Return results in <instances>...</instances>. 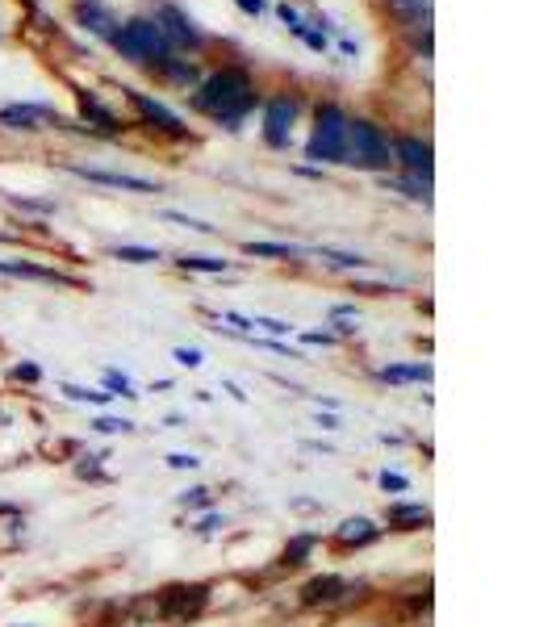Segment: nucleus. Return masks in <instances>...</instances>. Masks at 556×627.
Returning <instances> with one entry per match:
<instances>
[{"label":"nucleus","instance_id":"obj_28","mask_svg":"<svg viewBox=\"0 0 556 627\" xmlns=\"http://www.w3.org/2000/svg\"><path fill=\"white\" fill-rule=\"evenodd\" d=\"M251 327H264V331H272V335H289V322H276V318H256Z\"/></svg>","mask_w":556,"mask_h":627},{"label":"nucleus","instance_id":"obj_13","mask_svg":"<svg viewBox=\"0 0 556 627\" xmlns=\"http://www.w3.org/2000/svg\"><path fill=\"white\" fill-rule=\"evenodd\" d=\"M42 118H51L42 105H9V109H0V122H9L17 130H38Z\"/></svg>","mask_w":556,"mask_h":627},{"label":"nucleus","instance_id":"obj_15","mask_svg":"<svg viewBox=\"0 0 556 627\" xmlns=\"http://www.w3.org/2000/svg\"><path fill=\"white\" fill-rule=\"evenodd\" d=\"M381 381H431L427 364H389L381 368Z\"/></svg>","mask_w":556,"mask_h":627},{"label":"nucleus","instance_id":"obj_6","mask_svg":"<svg viewBox=\"0 0 556 627\" xmlns=\"http://www.w3.org/2000/svg\"><path fill=\"white\" fill-rule=\"evenodd\" d=\"M393 164H402L414 180H431V147L427 143H419V138H398V143H393Z\"/></svg>","mask_w":556,"mask_h":627},{"label":"nucleus","instance_id":"obj_19","mask_svg":"<svg viewBox=\"0 0 556 627\" xmlns=\"http://www.w3.org/2000/svg\"><path fill=\"white\" fill-rule=\"evenodd\" d=\"M180 268H189V272H226L230 260H214V255H180Z\"/></svg>","mask_w":556,"mask_h":627},{"label":"nucleus","instance_id":"obj_12","mask_svg":"<svg viewBox=\"0 0 556 627\" xmlns=\"http://www.w3.org/2000/svg\"><path fill=\"white\" fill-rule=\"evenodd\" d=\"M389 527H402V531H414V527H427L431 523V510L427 506H419V502H398V506H389Z\"/></svg>","mask_w":556,"mask_h":627},{"label":"nucleus","instance_id":"obj_10","mask_svg":"<svg viewBox=\"0 0 556 627\" xmlns=\"http://www.w3.org/2000/svg\"><path fill=\"white\" fill-rule=\"evenodd\" d=\"M126 92H130V101H134V109H138V113H143V118H147V122H159V126H164L168 134H184L180 118H176V113H172L168 105H159V101H151V97H147V92H134V88H126Z\"/></svg>","mask_w":556,"mask_h":627},{"label":"nucleus","instance_id":"obj_3","mask_svg":"<svg viewBox=\"0 0 556 627\" xmlns=\"http://www.w3.org/2000/svg\"><path fill=\"white\" fill-rule=\"evenodd\" d=\"M343 164L364 168V172H389V164H393V147H389V138L381 134V126H373L368 118H352V122H347V151H343Z\"/></svg>","mask_w":556,"mask_h":627},{"label":"nucleus","instance_id":"obj_16","mask_svg":"<svg viewBox=\"0 0 556 627\" xmlns=\"http://www.w3.org/2000/svg\"><path fill=\"white\" fill-rule=\"evenodd\" d=\"M80 109H84V118H92L101 130H118V118H113V113L97 97H88V92H80Z\"/></svg>","mask_w":556,"mask_h":627},{"label":"nucleus","instance_id":"obj_18","mask_svg":"<svg viewBox=\"0 0 556 627\" xmlns=\"http://www.w3.org/2000/svg\"><path fill=\"white\" fill-rule=\"evenodd\" d=\"M0 272H9V276H30V281H63L59 272L51 268H34V264H9V260H0Z\"/></svg>","mask_w":556,"mask_h":627},{"label":"nucleus","instance_id":"obj_14","mask_svg":"<svg viewBox=\"0 0 556 627\" xmlns=\"http://www.w3.org/2000/svg\"><path fill=\"white\" fill-rule=\"evenodd\" d=\"M343 590H347L343 577H314V582H310L306 590H301V598H306L310 607H318V602H335Z\"/></svg>","mask_w":556,"mask_h":627},{"label":"nucleus","instance_id":"obj_25","mask_svg":"<svg viewBox=\"0 0 556 627\" xmlns=\"http://www.w3.org/2000/svg\"><path fill=\"white\" fill-rule=\"evenodd\" d=\"M92 427H97L101 435H118V431H130L134 423H126V418H97V423H92Z\"/></svg>","mask_w":556,"mask_h":627},{"label":"nucleus","instance_id":"obj_1","mask_svg":"<svg viewBox=\"0 0 556 627\" xmlns=\"http://www.w3.org/2000/svg\"><path fill=\"white\" fill-rule=\"evenodd\" d=\"M251 105H256V84H251V76L243 67H222V72H214L193 97V109L210 113V118H218L226 126L243 122L251 113Z\"/></svg>","mask_w":556,"mask_h":627},{"label":"nucleus","instance_id":"obj_7","mask_svg":"<svg viewBox=\"0 0 556 627\" xmlns=\"http://www.w3.org/2000/svg\"><path fill=\"white\" fill-rule=\"evenodd\" d=\"M155 21H159V30H164L168 42H180V46H201V42H205V34L193 26V17L180 13L176 5H164Z\"/></svg>","mask_w":556,"mask_h":627},{"label":"nucleus","instance_id":"obj_23","mask_svg":"<svg viewBox=\"0 0 556 627\" xmlns=\"http://www.w3.org/2000/svg\"><path fill=\"white\" fill-rule=\"evenodd\" d=\"M398 13H406V17H427L431 13V0H389Z\"/></svg>","mask_w":556,"mask_h":627},{"label":"nucleus","instance_id":"obj_27","mask_svg":"<svg viewBox=\"0 0 556 627\" xmlns=\"http://www.w3.org/2000/svg\"><path fill=\"white\" fill-rule=\"evenodd\" d=\"M176 360H180V364H184V368H197V364H201V360H205V356H201V352H197V347H176Z\"/></svg>","mask_w":556,"mask_h":627},{"label":"nucleus","instance_id":"obj_17","mask_svg":"<svg viewBox=\"0 0 556 627\" xmlns=\"http://www.w3.org/2000/svg\"><path fill=\"white\" fill-rule=\"evenodd\" d=\"M247 255H260V260H293V255H301V247H293V243H247Z\"/></svg>","mask_w":556,"mask_h":627},{"label":"nucleus","instance_id":"obj_4","mask_svg":"<svg viewBox=\"0 0 556 627\" xmlns=\"http://www.w3.org/2000/svg\"><path fill=\"white\" fill-rule=\"evenodd\" d=\"M347 113L339 105H318L314 113V134H310V147L306 155L314 164H343V151H347Z\"/></svg>","mask_w":556,"mask_h":627},{"label":"nucleus","instance_id":"obj_30","mask_svg":"<svg viewBox=\"0 0 556 627\" xmlns=\"http://www.w3.org/2000/svg\"><path fill=\"white\" fill-rule=\"evenodd\" d=\"M13 377H17V381H38L42 373H38L34 364H17V368H13Z\"/></svg>","mask_w":556,"mask_h":627},{"label":"nucleus","instance_id":"obj_21","mask_svg":"<svg viewBox=\"0 0 556 627\" xmlns=\"http://www.w3.org/2000/svg\"><path fill=\"white\" fill-rule=\"evenodd\" d=\"M314 544H318V536H301V540H293V544L285 548V561H289V565H301V561L310 556Z\"/></svg>","mask_w":556,"mask_h":627},{"label":"nucleus","instance_id":"obj_24","mask_svg":"<svg viewBox=\"0 0 556 627\" xmlns=\"http://www.w3.org/2000/svg\"><path fill=\"white\" fill-rule=\"evenodd\" d=\"M105 389L122 393V398H138V393H134V385H130V377H122V373H105Z\"/></svg>","mask_w":556,"mask_h":627},{"label":"nucleus","instance_id":"obj_20","mask_svg":"<svg viewBox=\"0 0 556 627\" xmlns=\"http://www.w3.org/2000/svg\"><path fill=\"white\" fill-rule=\"evenodd\" d=\"M113 255H118V260H126V264H155V260H159V251H151V247H118Z\"/></svg>","mask_w":556,"mask_h":627},{"label":"nucleus","instance_id":"obj_32","mask_svg":"<svg viewBox=\"0 0 556 627\" xmlns=\"http://www.w3.org/2000/svg\"><path fill=\"white\" fill-rule=\"evenodd\" d=\"M239 5H243L247 13H264V0H239Z\"/></svg>","mask_w":556,"mask_h":627},{"label":"nucleus","instance_id":"obj_31","mask_svg":"<svg viewBox=\"0 0 556 627\" xmlns=\"http://www.w3.org/2000/svg\"><path fill=\"white\" fill-rule=\"evenodd\" d=\"M184 502H193V506H205V502H210V490H193V494H184Z\"/></svg>","mask_w":556,"mask_h":627},{"label":"nucleus","instance_id":"obj_11","mask_svg":"<svg viewBox=\"0 0 556 627\" xmlns=\"http://www.w3.org/2000/svg\"><path fill=\"white\" fill-rule=\"evenodd\" d=\"M373 540H381V527L373 519H347L339 527V544L343 548H364V544H373Z\"/></svg>","mask_w":556,"mask_h":627},{"label":"nucleus","instance_id":"obj_2","mask_svg":"<svg viewBox=\"0 0 556 627\" xmlns=\"http://www.w3.org/2000/svg\"><path fill=\"white\" fill-rule=\"evenodd\" d=\"M113 46H118L122 59L143 63V67H159V63L172 59V42L164 38L159 21H151V17H134V21H126V26H118Z\"/></svg>","mask_w":556,"mask_h":627},{"label":"nucleus","instance_id":"obj_22","mask_svg":"<svg viewBox=\"0 0 556 627\" xmlns=\"http://www.w3.org/2000/svg\"><path fill=\"white\" fill-rule=\"evenodd\" d=\"M63 393L72 402H92V406H105L113 398V393H92V389H80V385H63Z\"/></svg>","mask_w":556,"mask_h":627},{"label":"nucleus","instance_id":"obj_9","mask_svg":"<svg viewBox=\"0 0 556 627\" xmlns=\"http://www.w3.org/2000/svg\"><path fill=\"white\" fill-rule=\"evenodd\" d=\"M76 17L84 21V30H92L97 38H109V42H113V34H118V26H122V21L113 17L105 5H97V0H84V5L76 9Z\"/></svg>","mask_w":556,"mask_h":627},{"label":"nucleus","instance_id":"obj_5","mask_svg":"<svg viewBox=\"0 0 556 627\" xmlns=\"http://www.w3.org/2000/svg\"><path fill=\"white\" fill-rule=\"evenodd\" d=\"M297 113H301V101H297V97H276V101H268V109H264V138H268V147H289Z\"/></svg>","mask_w":556,"mask_h":627},{"label":"nucleus","instance_id":"obj_8","mask_svg":"<svg viewBox=\"0 0 556 627\" xmlns=\"http://www.w3.org/2000/svg\"><path fill=\"white\" fill-rule=\"evenodd\" d=\"M76 176L92 180V184H105V189H126V193H155V184L143 176H126V172H101V168H72Z\"/></svg>","mask_w":556,"mask_h":627},{"label":"nucleus","instance_id":"obj_26","mask_svg":"<svg viewBox=\"0 0 556 627\" xmlns=\"http://www.w3.org/2000/svg\"><path fill=\"white\" fill-rule=\"evenodd\" d=\"M381 490H385V494H389V490L402 494V490H410V481H406L402 473H389V469H385V473H381Z\"/></svg>","mask_w":556,"mask_h":627},{"label":"nucleus","instance_id":"obj_29","mask_svg":"<svg viewBox=\"0 0 556 627\" xmlns=\"http://www.w3.org/2000/svg\"><path fill=\"white\" fill-rule=\"evenodd\" d=\"M168 464H172V469H197V456H189V452H176V456H168Z\"/></svg>","mask_w":556,"mask_h":627}]
</instances>
